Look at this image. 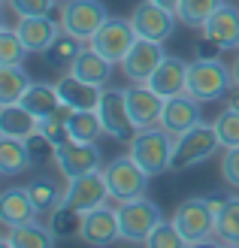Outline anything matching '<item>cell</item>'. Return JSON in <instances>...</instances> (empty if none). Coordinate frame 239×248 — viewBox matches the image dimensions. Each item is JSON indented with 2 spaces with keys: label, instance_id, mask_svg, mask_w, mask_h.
<instances>
[{
  "label": "cell",
  "instance_id": "obj_1",
  "mask_svg": "<svg viewBox=\"0 0 239 248\" xmlns=\"http://www.w3.org/2000/svg\"><path fill=\"white\" fill-rule=\"evenodd\" d=\"M173 145H175V136L167 133L160 124H155V127H143V130L133 133L127 155L148 172V176H160V172L170 170Z\"/></svg>",
  "mask_w": 239,
  "mask_h": 248
},
{
  "label": "cell",
  "instance_id": "obj_2",
  "mask_svg": "<svg viewBox=\"0 0 239 248\" xmlns=\"http://www.w3.org/2000/svg\"><path fill=\"white\" fill-rule=\"evenodd\" d=\"M218 145H221V140L215 133V124L200 121L197 127L175 136L173 157H170V172H182V170H191L197 164H203V160H209L218 152Z\"/></svg>",
  "mask_w": 239,
  "mask_h": 248
},
{
  "label": "cell",
  "instance_id": "obj_3",
  "mask_svg": "<svg viewBox=\"0 0 239 248\" xmlns=\"http://www.w3.org/2000/svg\"><path fill=\"white\" fill-rule=\"evenodd\" d=\"M230 85H233V70L224 67L218 58L215 61L197 58V61L188 64V88H185V94H191L200 103H212V100H218V97H224L230 91Z\"/></svg>",
  "mask_w": 239,
  "mask_h": 248
},
{
  "label": "cell",
  "instance_id": "obj_4",
  "mask_svg": "<svg viewBox=\"0 0 239 248\" xmlns=\"http://www.w3.org/2000/svg\"><path fill=\"white\" fill-rule=\"evenodd\" d=\"M103 179H106V188L109 197L115 203H127V200H140L148 191V172L136 164L130 155H121L115 160H109L103 167Z\"/></svg>",
  "mask_w": 239,
  "mask_h": 248
},
{
  "label": "cell",
  "instance_id": "obj_5",
  "mask_svg": "<svg viewBox=\"0 0 239 248\" xmlns=\"http://www.w3.org/2000/svg\"><path fill=\"white\" fill-rule=\"evenodd\" d=\"M173 224L185 236V245H206L215 236V215L206 203V197H188L173 212Z\"/></svg>",
  "mask_w": 239,
  "mask_h": 248
},
{
  "label": "cell",
  "instance_id": "obj_6",
  "mask_svg": "<svg viewBox=\"0 0 239 248\" xmlns=\"http://www.w3.org/2000/svg\"><path fill=\"white\" fill-rule=\"evenodd\" d=\"M115 212H118V224H121V239L124 242H140V245H145L148 233L163 221L158 203H152L148 197L118 203Z\"/></svg>",
  "mask_w": 239,
  "mask_h": 248
},
{
  "label": "cell",
  "instance_id": "obj_7",
  "mask_svg": "<svg viewBox=\"0 0 239 248\" xmlns=\"http://www.w3.org/2000/svg\"><path fill=\"white\" fill-rule=\"evenodd\" d=\"M109 12L100 0H64L61 6V31H67L79 40H91V36L106 24Z\"/></svg>",
  "mask_w": 239,
  "mask_h": 248
},
{
  "label": "cell",
  "instance_id": "obj_8",
  "mask_svg": "<svg viewBox=\"0 0 239 248\" xmlns=\"http://www.w3.org/2000/svg\"><path fill=\"white\" fill-rule=\"evenodd\" d=\"M97 115H100V121H103L106 136H112V140H118V142H130L133 140L136 124L130 118L127 94H124V88H103Z\"/></svg>",
  "mask_w": 239,
  "mask_h": 248
},
{
  "label": "cell",
  "instance_id": "obj_9",
  "mask_svg": "<svg viewBox=\"0 0 239 248\" xmlns=\"http://www.w3.org/2000/svg\"><path fill=\"white\" fill-rule=\"evenodd\" d=\"M133 43H136L133 21L130 18H121V16H109L103 28L88 40V46L97 48V52L103 55V58H109L112 64H121V61L127 58Z\"/></svg>",
  "mask_w": 239,
  "mask_h": 248
},
{
  "label": "cell",
  "instance_id": "obj_10",
  "mask_svg": "<svg viewBox=\"0 0 239 248\" xmlns=\"http://www.w3.org/2000/svg\"><path fill=\"white\" fill-rule=\"evenodd\" d=\"M175 12L155 3V0H143L136 3V9L130 12V21H133V31L136 36L143 40H155V43H167L173 31H175Z\"/></svg>",
  "mask_w": 239,
  "mask_h": 248
},
{
  "label": "cell",
  "instance_id": "obj_11",
  "mask_svg": "<svg viewBox=\"0 0 239 248\" xmlns=\"http://www.w3.org/2000/svg\"><path fill=\"white\" fill-rule=\"evenodd\" d=\"M109 188H106V179H103V170H94L88 176L79 179H67V191H64V206L76 209V212H91L97 206H106Z\"/></svg>",
  "mask_w": 239,
  "mask_h": 248
},
{
  "label": "cell",
  "instance_id": "obj_12",
  "mask_svg": "<svg viewBox=\"0 0 239 248\" xmlns=\"http://www.w3.org/2000/svg\"><path fill=\"white\" fill-rule=\"evenodd\" d=\"M55 167L64 179H79L100 170V148L97 142H76L70 140L55 148Z\"/></svg>",
  "mask_w": 239,
  "mask_h": 248
},
{
  "label": "cell",
  "instance_id": "obj_13",
  "mask_svg": "<svg viewBox=\"0 0 239 248\" xmlns=\"http://www.w3.org/2000/svg\"><path fill=\"white\" fill-rule=\"evenodd\" d=\"M82 242L94 245V248H106L112 242L121 239V224H118V212L109 206H97L91 212L82 215V230H79Z\"/></svg>",
  "mask_w": 239,
  "mask_h": 248
},
{
  "label": "cell",
  "instance_id": "obj_14",
  "mask_svg": "<svg viewBox=\"0 0 239 248\" xmlns=\"http://www.w3.org/2000/svg\"><path fill=\"white\" fill-rule=\"evenodd\" d=\"M124 94H127V109H130L136 130L160 124V112H163V103L167 100L155 88H148L145 82H130V88H124Z\"/></svg>",
  "mask_w": 239,
  "mask_h": 248
},
{
  "label": "cell",
  "instance_id": "obj_15",
  "mask_svg": "<svg viewBox=\"0 0 239 248\" xmlns=\"http://www.w3.org/2000/svg\"><path fill=\"white\" fill-rule=\"evenodd\" d=\"M167 58L163 52V43H155V40H143L136 36V43L130 46L127 58L121 61V70L130 82H148V76L158 70V64Z\"/></svg>",
  "mask_w": 239,
  "mask_h": 248
},
{
  "label": "cell",
  "instance_id": "obj_16",
  "mask_svg": "<svg viewBox=\"0 0 239 248\" xmlns=\"http://www.w3.org/2000/svg\"><path fill=\"white\" fill-rule=\"evenodd\" d=\"M203 121L200 118V100H194L191 94H175V97H167V103H163V112H160V127L179 136L185 130L197 127V124Z\"/></svg>",
  "mask_w": 239,
  "mask_h": 248
},
{
  "label": "cell",
  "instance_id": "obj_17",
  "mask_svg": "<svg viewBox=\"0 0 239 248\" xmlns=\"http://www.w3.org/2000/svg\"><path fill=\"white\" fill-rule=\"evenodd\" d=\"M148 88H155L163 100L167 97H175V94H185L188 88V64L182 58H175V55H167L158 64V70L148 76Z\"/></svg>",
  "mask_w": 239,
  "mask_h": 248
},
{
  "label": "cell",
  "instance_id": "obj_18",
  "mask_svg": "<svg viewBox=\"0 0 239 248\" xmlns=\"http://www.w3.org/2000/svg\"><path fill=\"white\" fill-rule=\"evenodd\" d=\"M16 31L21 36V43L28 52H46L52 40L61 33V21H55L52 16H33V18H18Z\"/></svg>",
  "mask_w": 239,
  "mask_h": 248
},
{
  "label": "cell",
  "instance_id": "obj_19",
  "mask_svg": "<svg viewBox=\"0 0 239 248\" xmlns=\"http://www.w3.org/2000/svg\"><path fill=\"white\" fill-rule=\"evenodd\" d=\"M203 33L215 40L221 48H236L239 46V9L230 3H221L203 24Z\"/></svg>",
  "mask_w": 239,
  "mask_h": 248
},
{
  "label": "cell",
  "instance_id": "obj_20",
  "mask_svg": "<svg viewBox=\"0 0 239 248\" xmlns=\"http://www.w3.org/2000/svg\"><path fill=\"white\" fill-rule=\"evenodd\" d=\"M58 94H61V100L73 109H97L100 97H103V88L79 79L76 73H67V76L58 79Z\"/></svg>",
  "mask_w": 239,
  "mask_h": 248
},
{
  "label": "cell",
  "instance_id": "obj_21",
  "mask_svg": "<svg viewBox=\"0 0 239 248\" xmlns=\"http://www.w3.org/2000/svg\"><path fill=\"white\" fill-rule=\"evenodd\" d=\"M36 215H40V212H36L28 188H9V191H3V197H0V221H3L6 227L28 224V221H33Z\"/></svg>",
  "mask_w": 239,
  "mask_h": 248
},
{
  "label": "cell",
  "instance_id": "obj_22",
  "mask_svg": "<svg viewBox=\"0 0 239 248\" xmlns=\"http://www.w3.org/2000/svg\"><path fill=\"white\" fill-rule=\"evenodd\" d=\"M40 127V118L24 103H0V136H16L24 140Z\"/></svg>",
  "mask_w": 239,
  "mask_h": 248
},
{
  "label": "cell",
  "instance_id": "obj_23",
  "mask_svg": "<svg viewBox=\"0 0 239 248\" xmlns=\"http://www.w3.org/2000/svg\"><path fill=\"white\" fill-rule=\"evenodd\" d=\"M70 73H76L79 79H85V82H91V85H103L109 82V76H112V61L109 58H103L97 52V48H91V46H85L82 48V55L76 58V64L70 67Z\"/></svg>",
  "mask_w": 239,
  "mask_h": 248
},
{
  "label": "cell",
  "instance_id": "obj_24",
  "mask_svg": "<svg viewBox=\"0 0 239 248\" xmlns=\"http://www.w3.org/2000/svg\"><path fill=\"white\" fill-rule=\"evenodd\" d=\"M55 233L40 227L36 221H28V224H18V227H6V236L3 245L6 248H52L55 245Z\"/></svg>",
  "mask_w": 239,
  "mask_h": 248
},
{
  "label": "cell",
  "instance_id": "obj_25",
  "mask_svg": "<svg viewBox=\"0 0 239 248\" xmlns=\"http://www.w3.org/2000/svg\"><path fill=\"white\" fill-rule=\"evenodd\" d=\"M85 40H79V36H73V33H67V31H61L55 40H52V46L43 52V58H46V64L52 67V70H70L73 64H76V58L82 55V46Z\"/></svg>",
  "mask_w": 239,
  "mask_h": 248
},
{
  "label": "cell",
  "instance_id": "obj_26",
  "mask_svg": "<svg viewBox=\"0 0 239 248\" xmlns=\"http://www.w3.org/2000/svg\"><path fill=\"white\" fill-rule=\"evenodd\" d=\"M21 103L28 106L36 118H46V115H52V112H55V109H58L61 103H64V100H61V94H58V85L31 82V88L24 91Z\"/></svg>",
  "mask_w": 239,
  "mask_h": 248
},
{
  "label": "cell",
  "instance_id": "obj_27",
  "mask_svg": "<svg viewBox=\"0 0 239 248\" xmlns=\"http://www.w3.org/2000/svg\"><path fill=\"white\" fill-rule=\"evenodd\" d=\"M67 130H70V140L76 142H97L106 133L97 109H73V115L67 118Z\"/></svg>",
  "mask_w": 239,
  "mask_h": 248
},
{
  "label": "cell",
  "instance_id": "obj_28",
  "mask_svg": "<svg viewBox=\"0 0 239 248\" xmlns=\"http://www.w3.org/2000/svg\"><path fill=\"white\" fill-rule=\"evenodd\" d=\"M33 164L28 155V145L24 140H16V136H3L0 140V172L3 176H18L21 170H28Z\"/></svg>",
  "mask_w": 239,
  "mask_h": 248
},
{
  "label": "cell",
  "instance_id": "obj_29",
  "mask_svg": "<svg viewBox=\"0 0 239 248\" xmlns=\"http://www.w3.org/2000/svg\"><path fill=\"white\" fill-rule=\"evenodd\" d=\"M28 88H31V79L21 64L0 67V103H21Z\"/></svg>",
  "mask_w": 239,
  "mask_h": 248
},
{
  "label": "cell",
  "instance_id": "obj_30",
  "mask_svg": "<svg viewBox=\"0 0 239 248\" xmlns=\"http://www.w3.org/2000/svg\"><path fill=\"white\" fill-rule=\"evenodd\" d=\"M28 194L36 206V212H55V209L64 203V191L55 185V179L48 176H36L31 185H28Z\"/></svg>",
  "mask_w": 239,
  "mask_h": 248
},
{
  "label": "cell",
  "instance_id": "obj_31",
  "mask_svg": "<svg viewBox=\"0 0 239 248\" xmlns=\"http://www.w3.org/2000/svg\"><path fill=\"white\" fill-rule=\"evenodd\" d=\"M218 6H221V0H179L175 16H179V21L188 24V28H200V31H203V24L209 21V16Z\"/></svg>",
  "mask_w": 239,
  "mask_h": 248
},
{
  "label": "cell",
  "instance_id": "obj_32",
  "mask_svg": "<svg viewBox=\"0 0 239 248\" xmlns=\"http://www.w3.org/2000/svg\"><path fill=\"white\" fill-rule=\"evenodd\" d=\"M215 236L224 245H239V197H230L224 212L215 218Z\"/></svg>",
  "mask_w": 239,
  "mask_h": 248
},
{
  "label": "cell",
  "instance_id": "obj_33",
  "mask_svg": "<svg viewBox=\"0 0 239 248\" xmlns=\"http://www.w3.org/2000/svg\"><path fill=\"white\" fill-rule=\"evenodd\" d=\"M48 230H52L58 239L79 236V230H82V212H76V209H70V206L61 203L52 212V218H48Z\"/></svg>",
  "mask_w": 239,
  "mask_h": 248
},
{
  "label": "cell",
  "instance_id": "obj_34",
  "mask_svg": "<svg viewBox=\"0 0 239 248\" xmlns=\"http://www.w3.org/2000/svg\"><path fill=\"white\" fill-rule=\"evenodd\" d=\"M28 48H24L21 36L16 28H3L0 31V67H12V64H21Z\"/></svg>",
  "mask_w": 239,
  "mask_h": 248
},
{
  "label": "cell",
  "instance_id": "obj_35",
  "mask_svg": "<svg viewBox=\"0 0 239 248\" xmlns=\"http://www.w3.org/2000/svg\"><path fill=\"white\" fill-rule=\"evenodd\" d=\"M212 124H215V133H218V140H221V148L239 145V112H236V109L227 106Z\"/></svg>",
  "mask_w": 239,
  "mask_h": 248
},
{
  "label": "cell",
  "instance_id": "obj_36",
  "mask_svg": "<svg viewBox=\"0 0 239 248\" xmlns=\"http://www.w3.org/2000/svg\"><path fill=\"white\" fill-rule=\"evenodd\" d=\"M145 245L148 248H185V236L179 233V227H175L173 221H160V224L148 233Z\"/></svg>",
  "mask_w": 239,
  "mask_h": 248
},
{
  "label": "cell",
  "instance_id": "obj_37",
  "mask_svg": "<svg viewBox=\"0 0 239 248\" xmlns=\"http://www.w3.org/2000/svg\"><path fill=\"white\" fill-rule=\"evenodd\" d=\"M24 145H28V155H31V160L33 164H46V160H55V145H52V140L36 127L31 136H24Z\"/></svg>",
  "mask_w": 239,
  "mask_h": 248
},
{
  "label": "cell",
  "instance_id": "obj_38",
  "mask_svg": "<svg viewBox=\"0 0 239 248\" xmlns=\"http://www.w3.org/2000/svg\"><path fill=\"white\" fill-rule=\"evenodd\" d=\"M6 3L18 18H33V16H52L58 0H6Z\"/></svg>",
  "mask_w": 239,
  "mask_h": 248
},
{
  "label": "cell",
  "instance_id": "obj_39",
  "mask_svg": "<svg viewBox=\"0 0 239 248\" xmlns=\"http://www.w3.org/2000/svg\"><path fill=\"white\" fill-rule=\"evenodd\" d=\"M221 179L227 182L230 188L239 191V145H233V148L224 152V157H221Z\"/></svg>",
  "mask_w": 239,
  "mask_h": 248
},
{
  "label": "cell",
  "instance_id": "obj_40",
  "mask_svg": "<svg viewBox=\"0 0 239 248\" xmlns=\"http://www.w3.org/2000/svg\"><path fill=\"white\" fill-rule=\"evenodd\" d=\"M218 52H221V46H218L215 40H209V36L203 33V40L197 43V58H203V61H215Z\"/></svg>",
  "mask_w": 239,
  "mask_h": 248
},
{
  "label": "cell",
  "instance_id": "obj_41",
  "mask_svg": "<svg viewBox=\"0 0 239 248\" xmlns=\"http://www.w3.org/2000/svg\"><path fill=\"white\" fill-rule=\"evenodd\" d=\"M206 203H209V209H212V215H221L224 212V206H227V200H221V197H206Z\"/></svg>",
  "mask_w": 239,
  "mask_h": 248
},
{
  "label": "cell",
  "instance_id": "obj_42",
  "mask_svg": "<svg viewBox=\"0 0 239 248\" xmlns=\"http://www.w3.org/2000/svg\"><path fill=\"white\" fill-rule=\"evenodd\" d=\"M230 70H233V88H239V55H236V61L230 64Z\"/></svg>",
  "mask_w": 239,
  "mask_h": 248
},
{
  "label": "cell",
  "instance_id": "obj_43",
  "mask_svg": "<svg viewBox=\"0 0 239 248\" xmlns=\"http://www.w3.org/2000/svg\"><path fill=\"white\" fill-rule=\"evenodd\" d=\"M155 3H160V6H167V9H179V0H155Z\"/></svg>",
  "mask_w": 239,
  "mask_h": 248
},
{
  "label": "cell",
  "instance_id": "obj_44",
  "mask_svg": "<svg viewBox=\"0 0 239 248\" xmlns=\"http://www.w3.org/2000/svg\"><path fill=\"white\" fill-rule=\"evenodd\" d=\"M227 106L239 112V88H236V94H233V97H227Z\"/></svg>",
  "mask_w": 239,
  "mask_h": 248
},
{
  "label": "cell",
  "instance_id": "obj_45",
  "mask_svg": "<svg viewBox=\"0 0 239 248\" xmlns=\"http://www.w3.org/2000/svg\"><path fill=\"white\" fill-rule=\"evenodd\" d=\"M236 48H239V46H236Z\"/></svg>",
  "mask_w": 239,
  "mask_h": 248
}]
</instances>
